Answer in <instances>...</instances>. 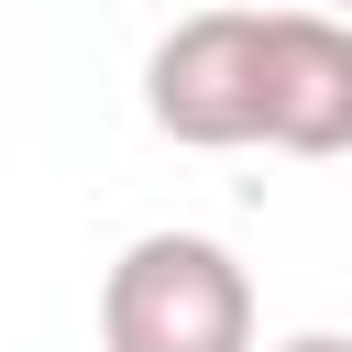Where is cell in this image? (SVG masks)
<instances>
[{
  "mask_svg": "<svg viewBox=\"0 0 352 352\" xmlns=\"http://www.w3.org/2000/svg\"><path fill=\"white\" fill-rule=\"evenodd\" d=\"M99 352H253V275L209 231H143L99 275Z\"/></svg>",
  "mask_w": 352,
  "mask_h": 352,
  "instance_id": "7a4b0ae2",
  "label": "cell"
},
{
  "mask_svg": "<svg viewBox=\"0 0 352 352\" xmlns=\"http://www.w3.org/2000/svg\"><path fill=\"white\" fill-rule=\"evenodd\" d=\"M275 352H352L341 330H297V341H275Z\"/></svg>",
  "mask_w": 352,
  "mask_h": 352,
  "instance_id": "3957f363",
  "label": "cell"
},
{
  "mask_svg": "<svg viewBox=\"0 0 352 352\" xmlns=\"http://www.w3.org/2000/svg\"><path fill=\"white\" fill-rule=\"evenodd\" d=\"M143 110L187 154H352V11L264 0V11H187L143 55Z\"/></svg>",
  "mask_w": 352,
  "mask_h": 352,
  "instance_id": "6da1fadb",
  "label": "cell"
},
{
  "mask_svg": "<svg viewBox=\"0 0 352 352\" xmlns=\"http://www.w3.org/2000/svg\"><path fill=\"white\" fill-rule=\"evenodd\" d=\"M308 11H352V0H308Z\"/></svg>",
  "mask_w": 352,
  "mask_h": 352,
  "instance_id": "277c9868",
  "label": "cell"
}]
</instances>
